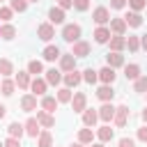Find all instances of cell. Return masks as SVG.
<instances>
[{"mask_svg": "<svg viewBox=\"0 0 147 147\" xmlns=\"http://www.w3.org/2000/svg\"><path fill=\"white\" fill-rule=\"evenodd\" d=\"M80 34H83V30H80L78 23H67V25L62 28V39H64L67 44H76V41H80Z\"/></svg>", "mask_w": 147, "mask_h": 147, "instance_id": "6da1fadb", "label": "cell"}, {"mask_svg": "<svg viewBox=\"0 0 147 147\" xmlns=\"http://www.w3.org/2000/svg\"><path fill=\"white\" fill-rule=\"evenodd\" d=\"M129 106H117V110H115V117H113V122H115V126L117 129H122V126H126V122H129Z\"/></svg>", "mask_w": 147, "mask_h": 147, "instance_id": "7a4b0ae2", "label": "cell"}, {"mask_svg": "<svg viewBox=\"0 0 147 147\" xmlns=\"http://www.w3.org/2000/svg\"><path fill=\"white\" fill-rule=\"evenodd\" d=\"M92 21H94L96 25L110 23V11H108V7H96V9L92 11Z\"/></svg>", "mask_w": 147, "mask_h": 147, "instance_id": "3957f363", "label": "cell"}, {"mask_svg": "<svg viewBox=\"0 0 147 147\" xmlns=\"http://www.w3.org/2000/svg\"><path fill=\"white\" fill-rule=\"evenodd\" d=\"M85 108H87V96H85V92H76L74 99H71V110H74V113H85Z\"/></svg>", "mask_w": 147, "mask_h": 147, "instance_id": "277c9868", "label": "cell"}, {"mask_svg": "<svg viewBox=\"0 0 147 147\" xmlns=\"http://www.w3.org/2000/svg\"><path fill=\"white\" fill-rule=\"evenodd\" d=\"M60 69L67 71V74L74 71V69H76V55H74V53H62V55H60Z\"/></svg>", "mask_w": 147, "mask_h": 147, "instance_id": "5b68a950", "label": "cell"}, {"mask_svg": "<svg viewBox=\"0 0 147 147\" xmlns=\"http://www.w3.org/2000/svg\"><path fill=\"white\" fill-rule=\"evenodd\" d=\"M37 37H39L41 41H51V39L55 37V28H53L51 23H41V25L37 28Z\"/></svg>", "mask_w": 147, "mask_h": 147, "instance_id": "8992f818", "label": "cell"}, {"mask_svg": "<svg viewBox=\"0 0 147 147\" xmlns=\"http://www.w3.org/2000/svg\"><path fill=\"white\" fill-rule=\"evenodd\" d=\"M30 90H32V94L34 96H44L46 94V90H48V83H46V78H34L32 83H30Z\"/></svg>", "mask_w": 147, "mask_h": 147, "instance_id": "52a82bcc", "label": "cell"}, {"mask_svg": "<svg viewBox=\"0 0 147 147\" xmlns=\"http://www.w3.org/2000/svg\"><path fill=\"white\" fill-rule=\"evenodd\" d=\"M115 110H117V108H115V106H113L110 101H106V103H103V106L99 108V119L108 124V122H110V119L115 117Z\"/></svg>", "mask_w": 147, "mask_h": 147, "instance_id": "ba28073f", "label": "cell"}, {"mask_svg": "<svg viewBox=\"0 0 147 147\" xmlns=\"http://www.w3.org/2000/svg\"><path fill=\"white\" fill-rule=\"evenodd\" d=\"M90 51H92V46H90L87 41H76V44H71V53H74L76 57H87Z\"/></svg>", "mask_w": 147, "mask_h": 147, "instance_id": "9c48e42d", "label": "cell"}, {"mask_svg": "<svg viewBox=\"0 0 147 147\" xmlns=\"http://www.w3.org/2000/svg\"><path fill=\"white\" fill-rule=\"evenodd\" d=\"M62 80H64V87H69V90H71V87H76V85H80V80H83V74L74 69V71H69V74H64V78H62Z\"/></svg>", "mask_w": 147, "mask_h": 147, "instance_id": "30bf717a", "label": "cell"}, {"mask_svg": "<svg viewBox=\"0 0 147 147\" xmlns=\"http://www.w3.org/2000/svg\"><path fill=\"white\" fill-rule=\"evenodd\" d=\"M110 28H106V25H99L96 30H94V41L96 44H108L110 41Z\"/></svg>", "mask_w": 147, "mask_h": 147, "instance_id": "8fae6325", "label": "cell"}, {"mask_svg": "<svg viewBox=\"0 0 147 147\" xmlns=\"http://www.w3.org/2000/svg\"><path fill=\"white\" fill-rule=\"evenodd\" d=\"M106 67H110V69H117V67H124V55L122 53H108L106 55Z\"/></svg>", "mask_w": 147, "mask_h": 147, "instance_id": "7c38bea8", "label": "cell"}, {"mask_svg": "<svg viewBox=\"0 0 147 147\" xmlns=\"http://www.w3.org/2000/svg\"><path fill=\"white\" fill-rule=\"evenodd\" d=\"M115 78H117L115 69H110V67H103V69H99V80H101L103 85H113V83H115Z\"/></svg>", "mask_w": 147, "mask_h": 147, "instance_id": "4fadbf2b", "label": "cell"}, {"mask_svg": "<svg viewBox=\"0 0 147 147\" xmlns=\"http://www.w3.org/2000/svg\"><path fill=\"white\" fill-rule=\"evenodd\" d=\"M37 122H39L44 129L55 126V117H53V113H46V110H37Z\"/></svg>", "mask_w": 147, "mask_h": 147, "instance_id": "5bb4252c", "label": "cell"}, {"mask_svg": "<svg viewBox=\"0 0 147 147\" xmlns=\"http://www.w3.org/2000/svg\"><path fill=\"white\" fill-rule=\"evenodd\" d=\"M23 126H25V133H28L30 138H39V133H41V129H39V126H41V124L37 122V117H30Z\"/></svg>", "mask_w": 147, "mask_h": 147, "instance_id": "9a60e30c", "label": "cell"}, {"mask_svg": "<svg viewBox=\"0 0 147 147\" xmlns=\"http://www.w3.org/2000/svg\"><path fill=\"white\" fill-rule=\"evenodd\" d=\"M48 21H51V25H60V23H64V9H60V7H51V9H48Z\"/></svg>", "mask_w": 147, "mask_h": 147, "instance_id": "2e32d148", "label": "cell"}, {"mask_svg": "<svg viewBox=\"0 0 147 147\" xmlns=\"http://www.w3.org/2000/svg\"><path fill=\"white\" fill-rule=\"evenodd\" d=\"M99 122V110H94V108H85V113H83V124L90 129V126H94Z\"/></svg>", "mask_w": 147, "mask_h": 147, "instance_id": "e0dca14e", "label": "cell"}, {"mask_svg": "<svg viewBox=\"0 0 147 147\" xmlns=\"http://www.w3.org/2000/svg\"><path fill=\"white\" fill-rule=\"evenodd\" d=\"M126 21L124 18H110V32H115V34H119V37H124V32H126Z\"/></svg>", "mask_w": 147, "mask_h": 147, "instance_id": "ac0fdd59", "label": "cell"}, {"mask_svg": "<svg viewBox=\"0 0 147 147\" xmlns=\"http://www.w3.org/2000/svg\"><path fill=\"white\" fill-rule=\"evenodd\" d=\"M108 44H110V51H113V53H122V51L126 48V39H124V37H119V34L110 37V41H108Z\"/></svg>", "mask_w": 147, "mask_h": 147, "instance_id": "d6986e66", "label": "cell"}, {"mask_svg": "<svg viewBox=\"0 0 147 147\" xmlns=\"http://www.w3.org/2000/svg\"><path fill=\"white\" fill-rule=\"evenodd\" d=\"M96 96L106 103V101H113V96H115V90H113V85H101L99 90H96Z\"/></svg>", "mask_w": 147, "mask_h": 147, "instance_id": "ffe728a7", "label": "cell"}, {"mask_svg": "<svg viewBox=\"0 0 147 147\" xmlns=\"http://www.w3.org/2000/svg\"><path fill=\"white\" fill-rule=\"evenodd\" d=\"M21 108H23L25 113L37 110V96H34V94H25V96L21 99Z\"/></svg>", "mask_w": 147, "mask_h": 147, "instance_id": "44dd1931", "label": "cell"}, {"mask_svg": "<svg viewBox=\"0 0 147 147\" xmlns=\"http://www.w3.org/2000/svg\"><path fill=\"white\" fill-rule=\"evenodd\" d=\"M124 21H126L129 28H140V25H142V16H140V11H129V14L124 16Z\"/></svg>", "mask_w": 147, "mask_h": 147, "instance_id": "7402d4cb", "label": "cell"}, {"mask_svg": "<svg viewBox=\"0 0 147 147\" xmlns=\"http://www.w3.org/2000/svg\"><path fill=\"white\" fill-rule=\"evenodd\" d=\"M41 55H44V60H46V62H55V60H60V55H62V53H60V48H57V46H46Z\"/></svg>", "mask_w": 147, "mask_h": 147, "instance_id": "603a6c76", "label": "cell"}, {"mask_svg": "<svg viewBox=\"0 0 147 147\" xmlns=\"http://www.w3.org/2000/svg\"><path fill=\"white\" fill-rule=\"evenodd\" d=\"M124 76L126 80H138L142 74H140V64H126L124 67Z\"/></svg>", "mask_w": 147, "mask_h": 147, "instance_id": "cb8c5ba5", "label": "cell"}, {"mask_svg": "<svg viewBox=\"0 0 147 147\" xmlns=\"http://www.w3.org/2000/svg\"><path fill=\"white\" fill-rule=\"evenodd\" d=\"M44 78H46V83H48V85H60L64 76H62L55 67H53V69H48V71H46V76H44Z\"/></svg>", "mask_w": 147, "mask_h": 147, "instance_id": "d4e9b609", "label": "cell"}, {"mask_svg": "<svg viewBox=\"0 0 147 147\" xmlns=\"http://www.w3.org/2000/svg\"><path fill=\"white\" fill-rule=\"evenodd\" d=\"M113 136H115V133H113V129H110L108 124H103V126L96 131V138H99V142H103V145H106V142H110V140H113Z\"/></svg>", "mask_w": 147, "mask_h": 147, "instance_id": "484cf974", "label": "cell"}, {"mask_svg": "<svg viewBox=\"0 0 147 147\" xmlns=\"http://www.w3.org/2000/svg\"><path fill=\"white\" fill-rule=\"evenodd\" d=\"M14 90H16V80H11V78H2V83H0V92H2L5 96H11Z\"/></svg>", "mask_w": 147, "mask_h": 147, "instance_id": "4316f807", "label": "cell"}, {"mask_svg": "<svg viewBox=\"0 0 147 147\" xmlns=\"http://www.w3.org/2000/svg\"><path fill=\"white\" fill-rule=\"evenodd\" d=\"M7 133H9V138H18V140H21V136L25 133V126L18 124V122H11V124L7 126Z\"/></svg>", "mask_w": 147, "mask_h": 147, "instance_id": "83f0119b", "label": "cell"}, {"mask_svg": "<svg viewBox=\"0 0 147 147\" xmlns=\"http://www.w3.org/2000/svg\"><path fill=\"white\" fill-rule=\"evenodd\" d=\"M14 80H16V85H18L21 90H28V87H30V83H32V80H30V74H28V71H18Z\"/></svg>", "mask_w": 147, "mask_h": 147, "instance_id": "f1b7e54d", "label": "cell"}, {"mask_svg": "<svg viewBox=\"0 0 147 147\" xmlns=\"http://www.w3.org/2000/svg\"><path fill=\"white\" fill-rule=\"evenodd\" d=\"M57 99L55 96H44L41 99V110H46V113H55V108H57Z\"/></svg>", "mask_w": 147, "mask_h": 147, "instance_id": "f546056e", "label": "cell"}, {"mask_svg": "<svg viewBox=\"0 0 147 147\" xmlns=\"http://www.w3.org/2000/svg\"><path fill=\"white\" fill-rule=\"evenodd\" d=\"M14 74V64L7 60V57H0V76L2 78H9Z\"/></svg>", "mask_w": 147, "mask_h": 147, "instance_id": "4dcf8cb0", "label": "cell"}, {"mask_svg": "<svg viewBox=\"0 0 147 147\" xmlns=\"http://www.w3.org/2000/svg\"><path fill=\"white\" fill-rule=\"evenodd\" d=\"M92 140H94V131H92V129H87V126H85V129H80V131H78V142L90 145Z\"/></svg>", "mask_w": 147, "mask_h": 147, "instance_id": "1f68e13d", "label": "cell"}, {"mask_svg": "<svg viewBox=\"0 0 147 147\" xmlns=\"http://www.w3.org/2000/svg\"><path fill=\"white\" fill-rule=\"evenodd\" d=\"M0 37H2V39H7V41H11V39L16 37V28H14L11 23L2 25V28H0Z\"/></svg>", "mask_w": 147, "mask_h": 147, "instance_id": "d6a6232c", "label": "cell"}, {"mask_svg": "<svg viewBox=\"0 0 147 147\" xmlns=\"http://www.w3.org/2000/svg\"><path fill=\"white\" fill-rule=\"evenodd\" d=\"M41 71H44V64H41L39 60H30V62H28V74H30V76L37 78Z\"/></svg>", "mask_w": 147, "mask_h": 147, "instance_id": "836d02e7", "label": "cell"}, {"mask_svg": "<svg viewBox=\"0 0 147 147\" xmlns=\"http://www.w3.org/2000/svg\"><path fill=\"white\" fill-rule=\"evenodd\" d=\"M60 103H71V99H74V94H71V90L69 87H60L57 90V96H55Z\"/></svg>", "mask_w": 147, "mask_h": 147, "instance_id": "e575fe53", "label": "cell"}, {"mask_svg": "<svg viewBox=\"0 0 147 147\" xmlns=\"http://www.w3.org/2000/svg\"><path fill=\"white\" fill-rule=\"evenodd\" d=\"M133 92H138V94H147V76H140L138 80H133Z\"/></svg>", "mask_w": 147, "mask_h": 147, "instance_id": "d590c367", "label": "cell"}, {"mask_svg": "<svg viewBox=\"0 0 147 147\" xmlns=\"http://www.w3.org/2000/svg\"><path fill=\"white\" fill-rule=\"evenodd\" d=\"M126 48H129L131 53H138V51H140V37L129 34V39H126Z\"/></svg>", "mask_w": 147, "mask_h": 147, "instance_id": "8d00e7d4", "label": "cell"}, {"mask_svg": "<svg viewBox=\"0 0 147 147\" xmlns=\"http://www.w3.org/2000/svg\"><path fill=\"white\" fill-rule=\"evenodd\" d=\"M83 80H85V83H90V85H94V83L99 80V71H94L92 67H90V69H85V71H83Z\"/></svg>", "mask_w": 147, "mask_h": 147, "instance_id": "74e56055", "label": "cell"}, {"mask_svg": "<svg viewBox=\"0 0 147 147\" xmlns=\"http://www.w3.org/2000/svg\"><path fill=\"white\" fill-rule=\"evenodd\" d=\"M37 142H39V147H51V145H53V136H51V131H41Z\"/></svg>", "mask_w": 147, "mask_h": 147, "instance_id": "f35d334b", "label": "cell"}, {"mask_svg": "<svg viewBox=\"0 0 147 147\" xmlns=\"http://www.w3.org/2000/svg\"><path fill=\"white\" fill-rule=\"evenodd\" d=\"M9 7H11V11H25L28 9V0H9Z\"/></svg>", "mask_w": 147, "mask_h": 147, "instance_id": "ab89813d", "label": "cell"}, {"mask_svg": "<svg viewBox=\"0 0 147 147\" xmlns=\"http://www.w3.org/2000/svg\"><path fill=\"white\" fill-rule=\"evenodd\" d=\"M145 5H147V0H129L131 11H140V9H145Z\"/></svg>", "mask_w": 147, "mask_h": 147, "instance_id": "60d3db41", "label": "cell"}, {"mask_svg": "<svg viewBox=\"0 0 147 147\" xmlns=\"http://www.w3.org/2000/svg\"><path fill=\"white\" fill-rule=\"evenodd\" d=\"M74 9H78V11H87V9H90V0H74Z\"/></svg>", "mask_w": 147, "mask_h": 147, "instance_id": "b9f144b4", "label": "cell"}, {"mask_svg": "<svg viewBox=\"0 0 147 147\" xmlns=\"http://www.w3.org/2000/svg\"><path fill=\"white\" fill-rule=\"evenodd\" d=\"M11 16H14L11 7H0V18L2 21H11Z\"/></svg>", "mask_w": 147, "mask_h": 147, "instance_id": "7bdbcfd3", "label": "cell"}, {"mask_svg": "<svg viewBox=\"0 0 147 147\" xmlns=\"http://www.w3.org/2000/svg\"><path fill=\"white\" fill-rule=\"evenodd\" d=\"M117 147H136V140H131V138H119Z\"/></svg>", "mask_w": 147, "mask_h": 147, "instance_id": "ee69618b", "label": "cell"}, {"mask_svg": "<svg viewBox=\"0 0 147 147\" xmlns=\"http://www.w3.org/2000/svg\"><path fill=\"white\" fill-rule=\"evenodd\" d=\"M136 136H138V140H142V142H147V124H145V126H140Z\"/></svg>", "mask_w": 147, "mask_h": 147, "instance_id": "f6af8a7d", "label": "cell"}, {"mask_svg": "<svg viewBox=\"0 0 147 147\" xmlns=\"http://www.w3.org/2000/svg\"><path fill=\"white\" fill-rule=\"evenodd\" d=\"M5 147H21V140L18 138H7L5 140Z\"/></svg>", "mask_w": 147, "mask_h": 147, "instance_id": "bcb514c9", "label": "cell"}, {"mask_svg": "<svg viewBox=\"0 0 147 147\" xmlns=\"http://www.w3.org/2000/svg\"><path fill=\"white\" fill-rule=\"evenodd\" d=\"M57 7L60 9H71L74 7V0H57Z\"/></svg>", "mask_w": 147, "mask_h": 147, "instance_id": "7dc6e473", "label": "cell"}, {"mask_svg": "<svg viewBox=\"0 0 147 147\" xmlns=\"http://www.w3.org/2000/svg\"><path fill=\"white\" fill-rule=\"evenodd\" d=\"M126 2H129V0H110V7H113V9H122Z\"/></svg>", "mask_w": 147, "mask_h": 147, "instance_id": "c3c4849f", "label": "cell"}, {"mask_svg": "<svg viewBox=\"0 0 147 147\" xmlns=\"http://www.w3.org/2000/svg\"><path fill=\"white\" fill-rule=\"evenodd\" d=\"M140 48H145V51H147V34H142V37H140Z\"/></svg>", "mask_w": 147, "mask_h": 147, "instance_id": "681fc988", "label": "cell"}, {"mask_svg": "<svg viewBox=\"0 0 147 147\" xmlns=\"http://www.w3.org/2000/svg\"><path fill=\"white\" fill-rule=\"evenodd\" d=\"M5 115H7V108H5V106H2V103H0V119H2V117H5Z\"/></svg>", "mask_w": 147, "mask_h": 147, "instance_id": "f907efd6", "label": "cell"}, {"mask_svg": "<svg viewBox=\"0 0 147 147\" xmlns=\"http://www.w3.org/2000/svg\"><path fill=\"white\" fill-rule=\"evenodd\" d=\"M142 122H145V124H147V108H145V110H142Z\"/></svg>", "mask_w": 147, "mask_h": 147, "instance_id": "816d5d0a", "label": "cell"}, {"mask_svg": "<svg viewBox=\"0 0 147 147\" xmlns=\"http://www.w3.org/2000/svg\"><path fill=\"white\" fill-rule=\"evenodd\" d=\"M71 147H85V145H83V142H74Z\"/></svg>", "mask_w": 147, "mask_h": 147, "instance_id": "f5cc1de1", "label": "cell"}, {"mask_svg": "<svg viewBox=\"0 0 147 147\" xmlns=\"http://www.w3.org/2000/svg\"><path fill=\"white\" fill-rule=\"evenodd\" d=\"M92 147H106V145H103V142H94Z\"/></svg>", "mask_w": 147, "mask_h": 147, "instance_id": "db71d44e", "label": "cell"}, {"mask_svg": "<svg viewBox=\"0 0 147 147\" xmlns=\"http://www.w3.org/2000/svg\"><path fill=\"white\" fill-rule=\"evenodd\" d=\"M28 2H39V0H28Z\"/></svg>", "mask_w": 147, "mask_h": 147, "instance_id": "11a10c76", "label": "cell"}, {"mask_svg": "<svg viewBox=\"0 0 147 147\" xmlns=\"http://www.w3.org/2000/svg\"><path fill=\"white\" fill-rule=\"evenodd\" d=\"M0 147H5V142H0Z\"/></svg>", "mask_w": 147, "mask_h": 147, "instance_id": "9f6ffc18", "label": "cell"}, {"mask_svg": "<svg viewBox=\"0 0 147 147\" xmlns=\"http://www.w3.org/2000/svg\"><path fill=\"white\" fill-rule=\"evenodd\" d=\"M0 83H2V80H0Z\"/></svg>", "mask_w": 147, "mask_h": 147, "instance_id": "6f0895ef", "label": "cell"}]
</instances>
